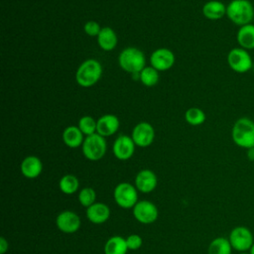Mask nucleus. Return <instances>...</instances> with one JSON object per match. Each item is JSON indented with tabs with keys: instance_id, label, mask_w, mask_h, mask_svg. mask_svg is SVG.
I'll return each instance as SVG.
<instances>
[{
	"instance_id": "1",
	"label": "nucleus",
	"mask_w": 254,
	"mask_h": 254,
	"mask_svg": "<svg viewBox=\"0 0 254 254\" xmlns=\"http://www.w3.org/2000/svg\"><path fill=\"white\" fill-rule=\"evenodd\" d=\"M226 16L239 27L251 24L254 19V7L249 0H231L226 6Z\"/></svg>"
},
{
	"instance_id": "2",
	"label": "nucleus",
	"mask_w": 254,
	"mask_h": 254,
	"mask_svg": "<svg viewBox=\"0 0 254 254\" xmlns=\"http://www.w3.org/2000/svg\"><path fill=\"white\" fill-rule=\"evenodd\" d=\"M231 138L240 148L247 150L254 147V121L248 117L237 119L232 126Z\"/></svg>"
},
{
	"instance_id": "3",
	"label": "nucleus",
	"mask_w": 254,
	"mask_h": 254,
	"mask_svg": "<svg viewBox=\"0 0 254 254\" xmlns=\"http://www.w3.org/2000/svg\"><path fill=\"white\" fill-rule=\"evenodd\" d=\"M102 74V66L100 63L94 59L84 61L75 72V80L82 87H90L94 85Z\"/></svg>"
},
{
	"instance_id": "4",
	"label": "nucleus",
	"mask_w": 254,
	"mask_h": 254,
	"mask_svg": "<svg viewBox=\"0 0 254 254\" xmlns=\"http://www.w3.org/2000/svg\"><path fill=\"white\" fill-rule=\"evenodd\" d=\"M118 63L123 70L131 73H140L145 67L146 61L142 51L137 48L130 47L124 49L120 53Z\"/></svg>"
},
{
	"instance_id": "5",
	"label": "nucleus",
	"mask_w": 254,
	"mask_h": 254,
	"mask_svg": "<svg viewBox=\"0 0 254 254\" xmlns=\"http://www.w3.org/2000/svg\"><path fill=\"white\" fill-rule=\"evenodd\" d=\"M107 144L103 136L98 133L86 136L82 143V153L90 161H98L106 153Z\"/></svg>"
},
{
	"instance_id": "6",
	"label": "nucleus",
	"mask_w": 254,
	"mask_h": 254,
	"mask_svg": "<svg viewBox=\"0 0 254 254\" xmlns=\"http://www.w3.org/2000/svg\"><path fill=\"white\" fill-rule=\"evenodd\" d=\"M228 240L232 248L240 252H248L254 244V236L252 231L246 226L234 227L228 236Z\"/></svg>"
},
{
	"instance_id": "7",
	"label": "nucleus",
	"mask_w": 254,
	"mask_h": 254,
	"mask_svg": "<svg viewBox=\"0 0 254 254\" xmlns=\"http://www.w3.org/2000/svg\"><path fill=\"white\" fill-rule=\"evenodd\" d=\"M227 63L232 70L238 73H245L252 68L253 61L247 50L233 48L227 55Z\"/></svg>"
},
{
	"instance_id": "8",
	"label": "nucleus",
	"mask_w": 254,
	"mask_h": 254,
	"mask_svg": "<svg viewBox=\"0 0 254 254\" xmlns=\"http://www.w3.org/2000/svg\"><path fill=\"white\" fill-rule=\"evenodd\" d=\"M114 200L122 208H133L138 202L137 189L129 183L118 184L113 191Z\"/></svg>"
},
{
	"instance_id": "9",
	"label": "nucleus",
	"mask_w": 254,
	"mask_h": 254,
	"mask_svg": "<svg viewBox=\"0 0 254 254\" xmlns=\"http://www.w3.org/2000/svg\"><path fill=\"white\" fill-rule=\"evenodd\" d=\"M133 215L143 224H150L157 220L159 212L157 206L149 200L138 201L133 207Z\"/></svg>"
},
{
	"instance_id": "10",
	"label": "nucleus",
	"mask_w": 254,
	"mask_h": 254,
	"mask_svg": "<svg viewBox=\"0 0 254 254\" xmlns=\"http://www.w3.org/2000/svg\"><path fill=\"white\" fill-rule=\"evenodd\" d=\"M154 137H155L154 128L148 122L138 123L134 127L132 131V136H131L135 145L143 148L150 146L154 141Z\"/></svg>"
},
{
	"instance_id": "11",
	"label": "nucleus",
	"mask_w": 254,
	"mask_h": 254,
	"mask_svg": "<svg viewBox=\"0 0 254 254\" xmlns=\"http://www.w3.org/2000/svg\"><path fill=\"white\" fill-rule=\"evenodd\" d=\"M151 65L158 71L170 69L175 64V55L169 49L161 48L154 51L150 57Z\"/></svg>"
},
{
	"instance_id": "12",
	"label": "nucleus",
	"mask_w": 254,
	"mask_h": 254,
	"mask_svg": "<svg viewBox=\"0 0 254 254\" xmlns=\"http://www.w3.org/2000/svg\"><path fill=\"white\" fill-rule=\"evenodd\" d=\"M56 224L64 233H74L80 227V218L75 212L64 210L59 213L57 216Z\"/></svg>"
},
{
	"instance_id": "13",
	"label": "nucleus",
	"mask_w": 254,
	"mask_h": 254,
	"mask_svg": "<svg viewBox=\"0 0 254 254\" xmlns=\"http://www.w3.org/2000/svg\"><path fill=\"white\" fill-rule=\"evenodd\" d=\"M112 149L113 154L117 159L125 161L133 156L135 151V143L131 137L127 135H120L114 141Z\"/></svg>"
},
{
	"instance_id": "14",
	"label": "nucleus",
	"mask_w": 254,
	"mask_h": 254,
	"mask_svg": "<svg viewBox=\"0 0 254 254\" xmlns=\"http://www.w3.org/2000/svg\"><path fill=\"white\" fill-rule=\"evenodd\" d=\"M157 176L151 170L140 171L135 178V187L137 190L143 193H149L153 191L157 187Z\"/></svg>"
},
{
	"instance_id": "15",
	"label": "nucleus",
	"mask_w": 254,
	"mask_h": 254,
	"mask_svg": "<svg viewBox=\"0 0 254 254\" xmlns=\"http://www.w3.org/2000/svg\"><path fill=\"white\" fill-rule=\"evenodd\" d=\"M119 119L116 115L113 114H105L102 115L97 120V126H96V132L103 136H111L117 132L119 129Z\"/></svg>"
},
{
	"instance_id": "16",
	"label": "nucleus",
	"mask_w": 254,
	"mask_h": 254,
	"mask_svg": "<svg viewBox=\"0 0 254 254\" xmlns=\"http://www.w3.org/2000/svg\"><path fill=\"white\" fill-rule=\"evenodd\" d=\"M110 216V209L108 205L102 202H94L86 208V217L94 224L104 223Z\"/></svg>"
},
{
	"instance_id": "17",
	"label": "nucleus",
	"mask_w": 254,
	"mask_h": 254,
	"mask_svg": "<svg viewBox=\"0 0 254 254\" xmlns=\"http://www.w3.org/2000/svg\"><path fill=\"white\" fill-rule=\"evenodd\" d=\"M20 170L25 178L35 179L41 175L43 170V164L38 157L28 156L22 161Z\"/></svg>"
},
{
	"instance_id": "18",
	"label": "nucleus",
	"mask_w": 254,
	"mask_h": 254,
	"mask_svg": "<svg viewBox=\"0 0 254 254\" xmlns=\"http://www.w3.org/2000/svg\"><path fill=\"white\" fill-rule=\"evenodd\" d=\"M236 40L240 48L244 50L254 49V24H247L241 26L237 31Z\"/></svg>"
},
{
	"instance_id": "19",
	"label": "nucleus",
	"mask_w": 254,
	"mask_h": 254,
	"mask_svg": "<svg viewBox=\"0 0 254 254\" xmlns=\"http://www.w3.org/2000/svg\"><path fill=\"white\" fill-rule=\"evenodd\" d=\"M202 14L209 20H219L226 15V6L221 1L211 0L203 5Z\"/></svg>"
},
{
	"instance_id": "20",
	"label": "nucleus",
	"mask_w": 254,
	"mask_h": 254,
	"mask_svg": "<svg viewBox=\"0 0 254 254\" xmlns=\"http://www.w3.org/2000/svg\"><path fill=\"white\" fill-rule=\"evenodd\" d=\"M83 140V133L76 126H68L63 132V141L69 148L79 147Z\"/></svg>"
},
{
	"instance_id": "21",
	"label": "nucleus",
	"mask_w": 254,
	"mask_h": 254,
	"mask_svg": "<svg viewBox=\"0 0 254 254\" xmlns=\"http://www.w3.org/2000/svg\"><path fill=\"white\" fill-rule=\"evenodd\" d=\"M97 42L102 50L111 51L117 45V36L110 27H104L97 36Z\"/></svg>"
},
{
	"instance_id": "22",
	"label": "nucleus",
	"mask_w": 254,
	"mask_h": 254,
	"mask_svg": "<svg viewBox=\"0 0 254 254\" xmlns=\"http://www.w3.org/2000/svg\"><path fill=\"white\" fill-rule=\"evenodd\" d=\"M127 251L126 239L121 236L110 237L104 245V254H126Z\"/></svg>"
},
{
	"instance_id": "23",
	"label": "nucleus",
	"mask_w": 254,
	"mask_h": 254,
	"mask_svg": "<svg viewBox=\"0 0 254 254\" xmlns=\"http://www.w3.org/2000/svg\"><path fill=\"white\" fill-rule=\"evenodd\" d=\"M232 246L225 237H216L208 245L207 254H231Z\"/></svg>"
},
{
	"instance_id": "24",
	"label": "nucleus",
	"mask_w": 254,
	"mask_h": 254,
	"mask_svg": "<svg viewBox=\"0 0 254 254\" xmlns=\"http://www.w3.org/2000/svg\"><path fill=\"white\" fill-rule=\"evenodd\" d=\"M59 187L61 191L64 194H72L77 191L79 188V182L78 179L73 175H64L60 180Z\"/></svg>"
},
{
	"instance_id": "25",
	"label": "nucleus",
	"mask_w": 254,
	"mask_h": 254,
	"mask_svg": "<svg viewBox=\"0 0 254 254\" xmlns=\"http://www.w3.org/2000/svg\"><path fill=\"white\" fill-rule=\"evenodd\" d=\"M139 78L141 82L146 86H154L159 80V72L153 66H145L140 74Z\"/></svg>"
},
{
	"instance_id": "26",
	"label": "nucleus",
	"mask_w": 254,
	"mask_h": 254,
	"mask_svg": "<svg viewBox=\"0 0 254 254\" xmlns=\"http://www.w3.org/2000/svg\"><path fill=\"white\" fill-rule=\"evenodd\" d=\"M185 118L189 124L192 126H197L202 124L205 121L206 117H205V113L201 109L197 107H190L186 111Z\"/></svg>"
},
{
	"instance_id": "27",
	"label": "nucleus",
	"mask_w": 254,
	"mask_h": 254,
	"mask_svg": "<svg viewBox=\"0 0 254 254\" xmlns=\"http://www.w3.org/2000/svg\"><path fill=\"white\" fill-rule=\"evenodd\" d=\"M96 126H97V121L94 120L93 117L85 115L82 116L79 120H78V128L80 129V131L86 135H92L95 133L96 131Z\"/></svg>"
},
{
	"instance_id": "28",
	"label": "nucleus",
	"mask_w": 254,
	"mask_h": 254,
	"mask_svg": "<svg viewBox=\"0 0 254 254\" xmlns=\"http://www.w3.org/2000/svg\"><path fill=\"white\" fill-rule=\"evenodd\" d=\"M96 193L92 188H83L78 193V201L84 207H89L95 202Z\"/></svg>"
},
{
	"instance_id": "29",
	"label": "nucleus",
	"mask_w": 254,
	"mask_h": 254,
	"mask_svg": "<svg viewBox=\"0 0 254 254\" xmlns=\"http://www.w3.org/2000/svg\"><path fill=\"white\" fill-rule=\"evenodd\" d=\"M142 237L138 234H131L126 238V244L128 250H137L142 246Z\"/></svg>"
},
{
	"instance_id": "30",
	"label": "nucleus",
	"mask_w": 254,
	"mask_h": 254,
	"mask_svg": "<svg viewBox=\"0 0 254 254\" xmlns=\"http://www.w3.org/2000/svg\"><path fill=\"white\" fill-rule=\"evenodd\" d=\"M83 30L85 32V34H87L90 37H97L98 34L101 31L100 26L98 25V23H96L95 21H88L87 23H85Z\"/></svg>"
},
{
	"instance_id": "31",
	"label": "nucleus",
	"mask_w": 254,
	"mask_h": 254,
	"mask_svg": "<svg viewBox=\"0 0 254 254\" xmlns=\"http://www.w3.org/2000/svg\"><path fill=\"white\" fill-rule=\"evenodd\" d=\"M8 250V242L4 237H1L0 239V253L5 254V252Z\"/></svg>"
},
{
	"instance_id": "32",
	"label": "nucleus",
	"mask_w": 254,
	"mask_h": 254,
	"mask_svg": "<svg viewBox=\"0 0 254 254\" xmlns=\"http://www.w3.org/2000/svg\"><path fill=\"white\" fill-rule=\"evenodd\" d=\"M246 157L249 161L254 162V147L249 148L246 150Z\"/></svg>"
},
{
	"instance_id": "33",
	"label": "nucleus",
	"mask_w": 254,
	"mask_h": 254,
	"mask_svg": "<svg viewBox=\"0 0 254 254\" xmlns=\"http://www.w3.org/2000/svg\"><path fill=\"white\" fill-rule=\"evenodd\" d=\"M249 253L250 254H254V244L252 245V247H251V249L249 250Z\"/></svg>"
},
{
	"instance_id": "34",
	"label": "nucleus",
	"mask_w": 254,
	"mask_h": 254,
	"mask_svg": "<svg viewBox=\"0 0 254 254\" xmlns=\"http://www.w3.org/2000/svg\"><path fill=\"white\" fill-rule=\"evenodd\" d=\"M239 254H250V253H249V251H248V252H240Z\"/></svg>"
},
{
	"instance_id": "35",
	"label": "nucleus",
	"mask_w": 254,
	"mask_h": 254,
	"mask_svg": "<svg viewBox=\"0 0 254 254\" xmlns=\"http://www.w3.org/2000/svg\"><path fill=\"white\" fill-rule=\"evenodd\" d=\"M253 24H254V19H253Z\"/></svg>"
}]
</instances>
